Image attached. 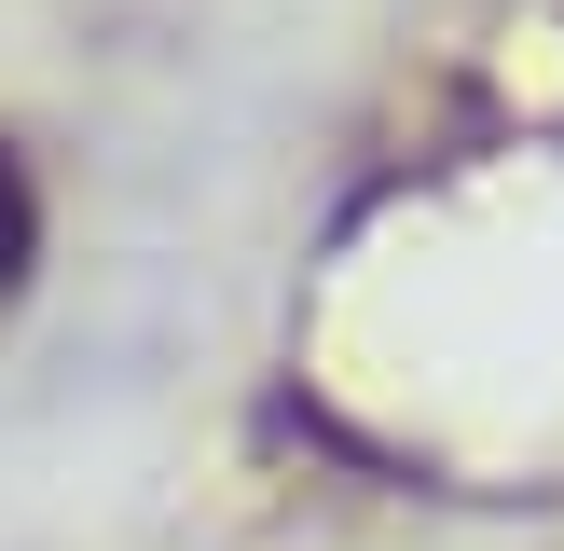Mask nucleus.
Here are the masks:
<instances>
[{
    "label": "nucleus",
    "instance_id": "f257e3e1",
    "mask_svg": "<svg viewBox=\"0 0 564 551\" xmlns=\"http://www.w3.org/2000/svg\"><path fill=\"white\" fill-rule=\"evenodd\" d=\"M28 248H42V193H28V165L0 152V290L28 276Z\"/></svg>",
    "mask_w": 564,
    "mask_h": 551
}]
</instances>
